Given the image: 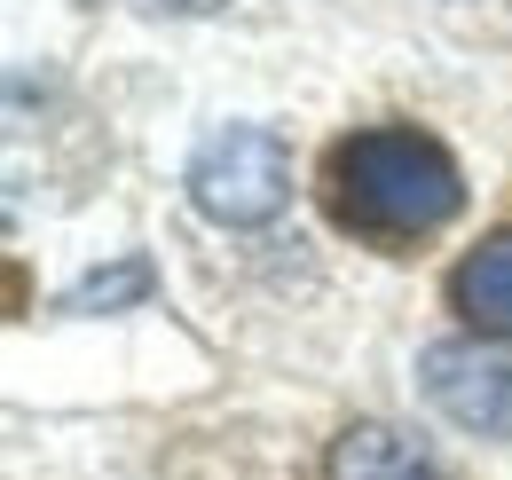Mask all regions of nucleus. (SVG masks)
<instances>
[{
    "mask_svg": "<svg viewBox=\"0 0 512 480\" xmlns=\"http://www.w3.org/2000/svg\"><path fill=\"white\" fill-rule=\"evenodd\" d=\"M323 197H331V221L355 229V237L379 244H410L434 237L457 221L465 205V174L434 134L418 126H363L331 150L323 166Z\"/></svg>",
    "mask_w": 512,
    "mask_h": 480,
    "instance_id": "nucleus-1",
    "label": "nucleus"
},
{
    "mask_svg": "<svg viewBox=\"0 0 512 480\" xmlns=\"http://www.w3.org/2000/svg\"><path fill=\"white\" fill-rule=\"evenodd\" d=\"M190 205L221 229H260L292 205V150L268 126H221L190 158Z\"/></svg>",
    "mask_w": 512,
    "mask_h": 480,
    "instance_id": "nucleus-2",
    "label": "nucleus"
},
{
    "mask_svg": "<svg viewBox=\"0 0 512 480\" xmlns=\"http://www.w3.org/2000/svg\"><path fill=\"white\" fill-rule=\"evenodd\" d=\"M418 378H426V394L449 425L512 441V355H489L481 339H434Z\"/></svg>",
    "mask_w": 512,
    "mask_h": 480,
    "instance_id": "nucleus-3",
    "label": "nucleus"
},
{
    "mask_svg": "<svg viewBox=\"0 0 512 480\" xmlns=\"http://www.w3.org/2000/svg\"><path fill=\"white\" fill-rule=\"evenodd\" d=\"M323 480H449L434 465V449H418L402 425H347L339 441H331V457H323Z\"/></svg>",
    "mask_w": 512,
    "mask_h": 480,
    "instance_id": "nucleus-4",
    "label": "nucleus"
},
{
    "mask_svg": "<svg viewBox=\"0 0 512 480\" xmlns=\"http://www.w3.org/2000/svg\"><path fill=\"white\" fill-rule=\"evenodd\" d=\"M449 300H457V315H465L481 339H512V229L489 237V244H473V252L457 260Z\"/></svg>",
    "mask_w": 512,
    "mask_h": 480,
    "instance_id": "nucleus-5",
    "label": "nucleus"
},
{
    "mask_svg": "<svg viewBox=\"0 0 512 480\" xmlns=\"http://www.w3.org/2000/svg\"><path fill=\"white\" fill-rule=\"evenodd\" d=\"M134 292H150V268L142 260H127V268H111V276H87L79 292H71V307H103V300H134Z\"/></svg>",
    "mask_w": 512,
    "mask_h": 480,
    "instance_id": "nucleus-6",
    "label": "nucleus"
},
{
    "mask_svg": "<svg viewBox=\"0 0 512 480\" xmlns=\"http://www.w3.org/2000/svg\"><path fill=\"white\" fill-rule=\"evenodd\" d=\"M158 8H174V16H205V8H221V0H158Z\"/></svg>",
    "mask_w": 512,
    "mask_h": 480,
    "instance_id": "nucleus-7",
    "label": "nucleus"
}]
</instances>
